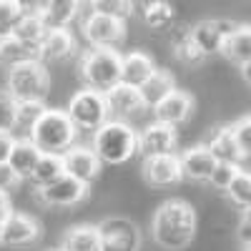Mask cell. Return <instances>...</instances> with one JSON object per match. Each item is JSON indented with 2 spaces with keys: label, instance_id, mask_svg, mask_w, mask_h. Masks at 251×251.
<instances>
[{
  "label": "cell",
  "instance_id": "obj_13",
  "mask_svg": "<svg viewBox=\"0 0 251 251\" xmlns=\"http://www.w3.org/2000/svg\"><path fill=\"white\" fill-rule=\"evenodd\" d=\"M143 178L149 181L156 188H166V186H174L183 178L181 174V161L176 153H166V156H149L143 158Z\"/></svg>",
  "mask_w": 251,
  "mask_h": 251
},
{
  "label": "cell",
  "instance_id": "obj_42",
  "mask_svg": "<svg viewBox=\"0 0 251 251\" xmlns=\"http://www.w3.org/2000/svg\"><path fill=\"white\" fill-rule=\"evenodd\" d=\"M244 221H249V224H251V206H249L246 211H244Z\"/></svg>",
  "mask_w": 251,
  "mask_h": 251
},
{
  "label": "cell",
  "instance_id": "obj_15",
  "mask_svg": "<svg viewBox=\"0 0 251 251\" xmlns=\"http://www.w3.org/2000/svg\"><path fill=\"white\" fill-rule=\"evenodd\" d=\"M153 113H156L158 123H166V126H171V128H176L178 123H186L188 118H191V113H194V96L176 88L169 98H163L153 108Z\"/></svg>",
  "mask_w": 251,
  "mask_h": 251
},
{
  "label": "cell",
  "instance_id": "obj_12",
  "mask_svg": "<svg viewBox=\"0 0 251 251\" xmlns=\"http://www.w3.org/2000/svg\"><path fill=\"white\" fill-rule=\"evenodd\" d=\"M40 236V226L33 216L28 214H10L3 224H0V244L10 246V249H20L28 246Z\"/></svg>",
  "mask_w": 251,
  "mask_h": 251
},
{
  "label": "cell",
  "instance_id": "obj_3",
  "mask_svg": "<svg viewBox=\"0 0 251 251\" xmlns=\"http://www.w3.org/2000/svg\"><path fill=\"white\" fill-rule=\"evenodd\" d=\"M75 126L71 123L68 113L60 108H46V113L38 118V123L30 128V141L40 153L63 156L68 149L75 146Z\"/></svg>",
  "mask_w": 251,
  "mask_h": 251
},
{
  "label": "cell",
  "instance_id": "obj_34",
  "mask_svg": "<svg viewBox=\"0 0 251 251\" xmlns=\"http://www.w3.org/2000/svg\"><path fill=\"white\" fill-rule=\"evenodd\" d=\"M241 166H234V163H216V169L211 171V176H208V183H211L214 188H219V191H226L228 186H231V181L239 176Z\"/></svg>",
  "mask_w": 251,
  "mask_h": 251
},
{
  "label": "cell",
  "instance_id": "obj_23",
  "mask_svg": "<svg viewBox=\"0 0 251 251\" xmlns=\"http://www.w3.org/2000/svg\"><path fill=\"white\" fill-rule=\"evenodd\" d=\"M174 91H176L174 75H171L169 71H158V68H156V73L138 88V93H141V98H143V106H146V108H156L158 103H161L163 98H169Z\"/></svg>",
  "mask_w": 251,
  "mask_h": 251
},
{
  "label": "cell",
  "instance_id": "obj_21",
  "mask_svg": "<svg viewBox=\"0 0 251 251\" xmlns=\"http://www.w3.org/2000/svg\"><path fill=\"white\" fill-rule=\"evenodd\" d=\"M181 161V174L183 178H191V181H208L211 171L216 169V158L208 153L206 146H194L178 156Z\"/></svg>",
  "mask_w": 251,
  "mask_h": 251
},
{
  "label": "cell",
  "instance_id": "obj_5",
  "mask_svg": "<svg viewBox=\"0 0 251 251\" xmlns=\"http://www.w3.org/2000/svg\"><path fill=\"white\" fill-rule=\"evenodd\" d=\"M78 73L86 88L106 93L121 83V55L116 50H88L78 63Z\"/></svg>",
  "mask_w": 251,
  "mask_h": 251
},
{
  "label": "cell",
  "instance_id": "obj_37",
  "mask_svg": "<svg viewBox=\"0 0 251 251\" xmlns=\"http://www.w3.org/2000/svg\"><path fill=\"white\" fill-rule=\"evenodd\" d=\"M15 128V100L8 93H0V133Z\"/></svg>",
  "mask_w": 251,
  "mask_h": 251
},
{
  "label": "cell",
  "instance_id": "obj_10",
  "mask_svg": "<svg viewBox=\"0 0 251 251\" xmlns=\"http://www.w3.org/2000/svg\"><path fill=\"white\" fill-rule=\"evenodd\" d=\"M38 191H40L38 199H40L43 206L66 208V206H75V203H80L83 199H86L88 196V186L63 174L58 181L48 183L46 188H38Z\"/></svg>",
  "mask_w": 251,
  "mask_h": 251
},
{
  "label": "cell",
  "instance_id": "obj_41",
  "mask_svg": "<svg viewBox=\"0 0 251 251\" xmlns=\"http://www.w3.org/2000/svg\"><path fill=\"white\" fill-rule=\"evenodd\" d=\"M241 78H244V83H246V86H251V60L241 66Z\"/></svg>",
  "mask_w": 251,
  "mask_h": 251
},
{
  "label": "cell",
  "instance_id": "obj_24",
  "mask_svg": "<svg viewBox=\"0 0 251 251\" xmlns=\"http://www.w3.org/2000/svg\"><path fill=\"white\" fill-rule=\"evenodd\" d=\"M38 158H40V151L33 146L30 138H15L8 156V166L18 174V178H30Z\"/></svg>",
  "mask_w": 251,
  "mask_h": 251
},
{
  "label": "cell",
  "instance_id": "obj_25",
  "mask_svg": "<svg viewBox=\"0 0 251 251\" xmlns=\"http://www.w3.org/2000/svg\"><path fill=\"white\" fill-rule=\"evenodd\" d=\"M63 251H100V236H98V226L91 224H80L73 226L63 236Z\"/></svg>",
  "mask_w": 251,
  "mask_h": 251
},
{
  "label": "cell",
  "instance_id": "obj_36",
  "mask_svg": "<svg viewBox=\"0 0 251 251\" xmlns=\"http://www.w3.org/2000/svg\"><path fill=\"white\" fill-rule=\"evenodd\" d=\"M231 131H234V138L239 143V149L244 156H251V113L249 116H241L234 126H231Z\"/></svg>",
  "mask_w": 251,
  "mask_h": 251
},
{
  "label": "cell",
  "instance_id": "obj_6",
  "mask_svg": "<svg viewBox=\"0 0 251 251\" xmlns=\"http://www.w3.org/2000/svg\"><path fill=\"white\" fill-rule=\"evenodd\" d=\"M66 113H68L71 123L75 126V131H98L103 123H108V116H111L106 93H98L91 88L73 93Z\"/></svg>",
  "mask_w": 251,
  "mask_h": 251
},
{
  "label": "cell",
  "instance_id": "obj_30",
  "mask_svg": "<svg viewBox=\"0 0 251 251\" xmlns=\"http://www.w3.org/2000/svg\"><path fill=\"white\" fill-rule=\"evenodd\" d=\"M46 113L43 100H25V103H15V128H25L30 133V128L38 123V118Z\"/></svg>",
  "mask_w": 251,
  "mask_h": 251
},
{
  "label": "cell",
  "instance_id": "obj_40",
  "mask_svg": "<svg viewBox=\"0 0 251 251\" xmlns=\"http://www.w3.org/2000/svg\"><path fill=\"white\" fill-rule=\"evenodd\" d=\"M13 214V206H10V196L5 191H0V224H3L8 216Z\"/></svg>",
  "mask_w": 251,
  "mask_h": 251
},
{
  "label": "cell",
  "instance_id": "obj_22",
  "mask_svg": "<svg viewBox=\"0 0 251 251\" xmlns=\"http://www.w3.org/2000/svg\"><path fill=\"white\" fill-rule=\"evenodd\" d=\"M15 40H20L33 55H38V48H40V43L46 40V35H48V28L43 25V20H40L33 10H25V15L20 18V23L15 25V30L10 33Z\"/></svg>",
  "mask_w": 251,
  "mask_h": 251
},
{
  "label": "cell",
  "instance_id": "obj_2",
  "mask_svg": "<svg viewBox=\"0 0 251 251\" xmlns=\"http://www.w3.org/2000/svg\"><path fill=\"white\" fill-rule=\"evenodd\" d=\"M91 149L100 163H126L138 153V131L126 121H108L93 133Z\"/></svg>",
  "mask_w": 251,
  "mask_h": 251
},
{
  "label": "cell",
  "instance_id": "obj_20",
  "mask_svg": "<svg viewBox=\"0 0 251 251\" xmlns=\"http://www.w3.org/2000/svg\"><path fill=\"white\" fill-rule=\"evenodd\" d=\"M106 103H108V111L118 116V121H121V118L138 116V113L146 108L138 88L123 86V83H116L111 91H106Z\"/></svg>",
  "mask_w": 251,
  "mask_h": 251
},
{
  "label": "cell",
  "instance_id": "obj_18",
  "mask_svg": "<svg viewBox=\"0 0 251 251\" xmlns=\"http://www.w3.org/2000/svg\"><path fill=\"white\" fill-rule=\"evenodd\" d=\"M75 53V38L68 28H63V30H48L46 40L40 43L38 48V60L43 63H60V60H66Z\"/></svg>",
  "mask_w": 251,
  "mask_h": 251
},
{
  "label": "cell",
  "instance_id": "obj_9",
  "mask_svg": "<svg viewBox=\"0 0 251 251\" xmlns=\"http://www.w3.org/2000/svg\"><path fill=\"white\" fill-rule=\"evenodd\" d=\"M236 30V23L234 20H226V18H211V20H201L196 23L188 35L196 43V48L203 53V55H214V53H221L226 38Z\"/></svg>",
  "mask_w": 251,
  "mask_h": 251
},
{
  "label": "cell",
  "instance_id": "obj_19",
  "mask_svg": "<svg viewBox=\"0 0 251 251\" xmlns=\"http://www.w3.org/2000/svg\"><path fill=\"white\" fill-rule=\"evenodd\" d=\"M203 146L208 149V153L216 158V163H234V166H239L246 158L241 153V149H239L236 138H234L231 126H221V128H216L211 133V138H208Z\"/></svg>",
  "mask_w": 251,
  "mask_h": 251
},
{
  "label": "cell",
  "instance_id": "obj_32",
  "mask_svg": "<svg viewBox=\"0 0 251 251\" xmlns=\"http://www.w3.org/2000/svg\"><path fill=\"white\" fill-rule=\"evenodd\" d=\"M23 15H25L23 3H18V0H0V35H10Z\"/></svg>",
  "mask_w": 251,
  "mask_h": 251
},
{
  "label": "cell",
  "instance_id": "obj_26",
  "mask_svg": "<svg viewBox=\"0 0 251 251\" xmlns=\"http://www.w3.org/2000/svg\"><path fill=\"white\" fill-rule=\"evenodd\" d=\"M221 53L228 60L239 63V66L249 63L251 60V25H236V30L226 38Z\"/></svg>",
  "mask_w": 251,
  "mask_h": 251
},
{
  "label": "cell",
  "instance_id": "obj_14",
  "mask_svg": "<svg viewBox=\"0 0 251 251\" xmlns=\"http://www.w3.org/2000/svg\"><path fill=\"white\" fill-rule=\"evenodd\" d=\"M178 143L176 128L166 123L153 121L151 126H146L143 133H138V151L149 158V156H166V153H174Z\"/></svg>",
  "mask_w": 251,
  "mask_h": 251
},
{
  "label": "cell",
  "instance_id": "obj_17",
  "mask_svg": "<svg viewBox=\"0 0 251 251\" xmlns=\"http://www.w3.org/2000/svg\"><path fill=\"white\" fill-rule=\"evenodd\" d=\"M153 73H156V63L149 53L133 50L128 55H121V83L123 86L141 88Z\"/></svg>",
  "mask_w": 251,
  "mask_h": 251
},
{
  "label": "cell",
  "instance_id": "obj_43",
  "mask_svg": "<svg viewBox=\"0 0 251 251\" xmlns=\"http://www.w3.org/2000/svg\"><path fill=\"white\" fill-rule=\"evenodd\" d=\"M50 251H63V249H50Z\"/></svg>",
  "mask_w": 251,
  "mask_h": 251
},
{
  "label": "cell",
  "instance_id": "obj_31",
  "mask_svg": "<svg viewBox=\"0 0 251 251\" xmlns=\"http://www.w3.org/2000/svg\"><path fill=\"white\" fill-rule=\"evenodd\" d=\"M226 196L231 199V203H236L241 211L251 206V174L249 171H239V176L231 181V186L226 188Z\"/></svg>",
  "mask_w": 251,
  "mask_h": 251
},
{
  "label": "cell",
  "instance_id": "obj_27",
  "mask_svg": "<svg viewBox=\"0 0 251 251\" xmlns=\"http://www.w3.org/2000/svg\"><path fill=\"white\" fill-rule=\"evenodd\" d=\"M133 8H141L143 23L153 30H166L174 23V5L171 3L153 0V3H133Z\"/></svg>",
  "mask_w": 251,
  "mask_h": 251
},
{
  "label": "cell",
  "instance_id": "obj_29",
  "mask_svg": "<svg viewBox=\"0 0 251 251\" xmlns=\"http://www.w3.org/2000/svg\"><path fill=\"white\" fill-rule=\"evenodd\" d=\"M30 58H35V55L20 43V40H15L13 35H0V63H3V66L13 68L18 63H25Z\"/></svg>",
  "mask_w": 251,
  "mask_h": 251
},
{
  "label": "cell",
  "instance_id": "obj_8",
  "mask_svg": "<svg viewBox=\"0 0 251 251\" xmlns=\"http://www.w3.org/2000/svg\"><path fill=\"white\" fill-rule=\"evenodd\" d=\"M100 251H138L141 234L138 226L126 216H108L98 224Z\"/></svg>",
  "mask_w": 251,
  "mask_h": 251
},
{
  "label": "cell",
  "instance_id": "obj_38",
  "mask_svg": "<svg viewBox=\"0 0 251 251\" xmlns=\"http://www.w3.org/2000/svg\"><path fill=\"white\" fill-rule=\"evenodd\" d=\"M20 183V178H18V174L10 169L8 163H0V191H10V188H15Z\"/></svg>",
  "mask_w": 251,
  "mask_h": 251
},
{
  "label": "cell",
  "instance_id": "obj_28",
  "mask_svg": "<svg viewBox=\"0 0 251 251\" xmlns=\"http://www.w3.org/2000/svg\"><path fill=\"white\" fill-rule=\"evenodd\" d=\"M63 174V156H53V153H40L35 169L30 174V181L38 186V188H46L48 183L58 181Z\"/></svg>",
  "mask_w": 251,
  "mask_h": 251
},
{
  "label": "cell",
  "instance_id": "obj_7",
  "mask_svg": "<svg viewBox=\"0 0 251 251\" xmlns=\"http://www.w3.org/2000/svg\"><path fill=\"white\" fill-rule=\"evenodd\" d=\"M83 38L91 43L93 50H116V46H121L126 38V23L91 10L83 20Z\"/></svg>",
  "mask_w": 251,
  "mask_h": 251
},
{
  "label": "cell",
  "instance_id": "obj_16",
  "mask_svg": "<svg viewBox=\"0 0 251 251\" xmlns=\"http://www.w3.org/2000/svg\"><path fill=\"white\" fill-rule=\"evenodd\" d=\"M83 5L73 3V0H50V3H35L33 13L43 20V25L48 30H63L71 25V20L78 15Z\"/></svg>",
  "mask_w": 251,
  "mask_h": 251
},
{
  "label": "cell",
  "instance_id": "obj_11",
  "mask_svg": "<svg viewBox=\"0 0 251 251\" xmlns=\"http://www.w3.org/2000/svg\"><path fill=\"white\" fill-rule=\"evenodd\" d=\"M100 161L98 156L93 153L91 146H73V149H68L66 153H63V171H66V176L80 181L91 186V181H96V176L100 174Z\"/></svg>",
  "mask_w": 251,
  "mask_h": 251
},
{
  "label": "cell",
  "instance_id": "obj_1",
  "mask_svg": "<svg viewBox=\"0 0 251 251\" xmlns=\"http://www.w3.org/2000/svg\"><path fill=\"white\" fill-rule=\"evenodd\" d=\"M153 241L166 251H183L196 236V211L183 199L163 201L151 221Z\"/></svg>",
  "mask_w": 251,
  "mask_h": 251
},
{
  "label": "cell",
  "instance_id": "obj_39",
  "mask_svg": "<svg viewBox=\"0 0 251 251\" xmlns=\"http://www.w3.org/2000/svg\"><path fill=\"white\" fill-rule=\"evenodd\" d=\"M13 136L10 133H0V163H8V156H10V149H13Z\"/></svg>",
  "mask_w": 251,
  "mask_h": 251
},
{
  "label": "cell",
  "instance_id": "obj_35",
  "mask_svg": "<svg viewBox=\"0 0 251 251\" xmlns=\"http://www.w3.org/2000/svg\"><path fill=\"white\" fill-rule=\"evenodd\" d=\"M91 8L96 13L111 15V18H118V20H126L133 13V3H123V0H96V3H91Z\"/></svg>",
  "mask_w": 251,
  "mask_h": 251
},
{
  "label": "cell",
  "instance_id": "obj_33",
  "mask_svg": "<svg viewBox=\"0 0 251 251\" xmlns=\"http://www.w3.org/2000/svg\"><path fill=\"white\" fill-rule=\"evenodd\" d=\"M174 53H176V58L183 63V66H199V63H203V58H206V55L196 48V43L191 40V35H188V33H183V35L176 38Z\"/></svg>",
  "mask_w": 251,
  "mask_h": 251
},
{
  "label": "cell",
  "instance_id": "obj_4",
  "mask_svg": "<svg viewBox=\"0 0 251 251\" xmlns=\"http://www.w3.org/2000/svg\"><path fill=\"white\" fill-rule=\"evenodd\" d=\"M50 88V75L48 68L38 58H30L25 63L8 68V96L15 103L25 100H43Z\"/></svg>",
  "mask_w": 251,
  "mask_h": 251
}]
</instances>
